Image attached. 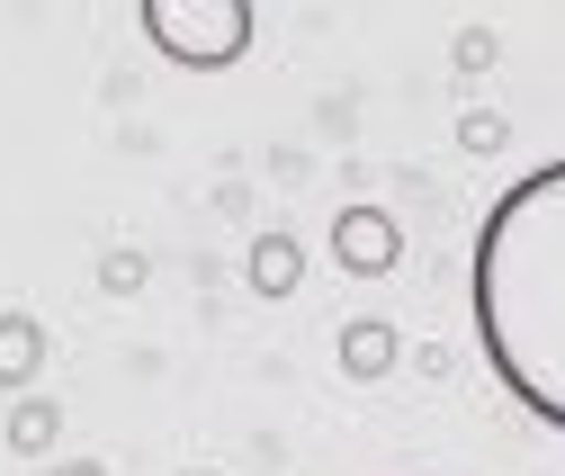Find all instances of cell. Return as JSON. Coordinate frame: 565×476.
Returning <instances> with one entry per match:
<instances>
[{"label":"cell","mask_w":565,"mask_h":476,"mask_svg":"<svg viewBox=\"0 0 565 476\" xmlns=\"http://www.w3.org/2000/svg\"><path fill=\"white\" fill-rule=\"evenodd\" d=\"M476 351L521 414L565 432V154L521 171L476 225L467 261Z\"/></svg>","instance_id":"cell-1"},{"label":"cell","mask_w":565,"mask_h":476,"mask_svg":"<svg viewBox=\"0 0 565 476\" xmlns=\"http://www.w3.org/2000/svg\"><path fill=\"white\" fill-rule=\"evenodd\" d=\"M135 28L153 36V54L189 63V73H234L260 36V10L252 0H145Z\"/></svg>","instance_id":"cell-2"},{"label":"cell","mask_w":565,"mask_h":476,"mask_svg":"<svg viewBox=\"0 0 565 476\" xmlns=\"http://www.w3.org/2000/svg\"><path fill=\"white\" fill-rule=\"evenodd\" d=\"M332 261L350 269V279H386V269L404 261V234L386 208H341L332 216Z\"/></svg>","instance_id":"cell-3"},{"label":"cell","mask_w":565,"mask_h":476,"mask_svg":"<svg viewBox=\"0 0 565 476\" xmlns=\"http://www.w3.org/2000/svg\"><path fill=\"white\" fill-rule=\"evenodd\" d=\"M404 360V342H395V324H377V315H360V324H341V369H350V387H377L386 369Z\"/></svg>","instance_id":"cell-4"},{"label":"cell","mask_w":565,"mask_h":476,"mask_svg":"<svg viewBox=\"0 0 565 476\" xmlns=\"http://www.w3.org/2000/svg\"><path fill=\"white\" fill-rule=\"evenodd\" d=\"M45 369V324L36 315H0V387H28Z\"/></svg>","instance_id":"cell-5"},{"label":"cell","mask_w":565,"mask_h":476,"mask_svg":"<svg viewBox=\"0 0 565 476\" xmlns=\"http://www.w3.org/2000/svg\"><path fill=\"white\" fill-rule=\"evenodd\" d=\"M297 279H306V252H297L288 234H269V243H252V288H260V297H288Z\"/></svg>","instance_id":"cell-6"},{"label":"cell","mask_w":565,"mask_h":476,"mask_svg":"<svg viewBox=\"0 0 565 476\" xmlns=\"http://www.w3.org/2000/svg\"><path fill=\"white\" fill-rule=\"evenodd\" d=\"M54 432H63L54 395H28L19 414H10V449H19V458H45V449H54Z\"/></svg>","instance_id":"cell-7"},{"label":"cell","mask_w":565,"mask_h":476,"mask_svg":"<svg viewBox=\"0 0 565 476\" xmlns=\"http://www.w3.org/2000/svg\"><path fill=\"white\" fill-rule=\"evenodd\" d=\"M458 135L484 154V145H503V117H493V108H467V126H458Z\"/></svg>","instance_id":"cell-8"},{"label":"cell","mask_w":565,"mask_h":476,"mask_svg":"<svg viewBox=\"0 0 565 476\" xmlns=\"http://www.w3.org/2000/svg\"><path fill=\"white\" fill-rule=\"evenodd\" d=\"M54 476H108V467L99 458H73V467H54Z\"/></svg>","instance_id":"cell-9"}]
</instances>
